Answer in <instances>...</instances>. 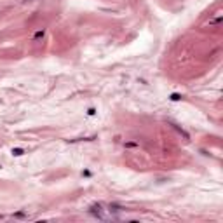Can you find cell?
<instances>
[{
  "instance_id": "cell-5",
  "label": "cell",
  "mask_w": 223,
  "mask_h": 223,
  "mask_svg": "<svg viewBox=\"0 0 223 223\" xmlns=\"http://www.w3.org/2000/svg\"><path fill=\"white\" fill-rule=\"evenodd\" d=\"M87 114H89V115H94V114H96V110H94V108H89V110H87Z\"/></svg>"
},
{
  "instance_id": "cell-3",
  "label": "cell",
  "mask_w": 223,
  "mask_h": 223,
  "mask_svg": "<svg viewBox=\"0 0 223 223\" xmlns=\"http://www.w3.org/2000/svg\"><path fill=\"white\" fill-rule=\"evenodd\" d=\"M180 99H181V96H180V94H176V93H174V94H171V101H180Z\"/></svg>"
},
{
  "instance_id": "cell-1",
  "label": "cell",
  "mask_w": 223,
  "mask_h": 223,
  "mask_svg": "<svg viewBox=\"0 0 223 223\" xmlns=\"http://www.w3.org/2000/svg\"><path fill=\"white\" fill-rule=\"evenodd\" d=\"M89 213L94 214V216H98V218H103V214H101V206H99V204H93L91 209H89Z\"/></svg>"
},
{
  "instance_id": "cell-4",
  "label": "cell",
  "mask_w": 223,
  "mask_h": 223,
  "mask_svg": "<svg viewBox=\"0 0 223 223\" xmlns=\"http://www.w3.org/2000/svg\"><path fill=\"white\" fill-rule=\"evenodd\" d=\"M40 37H44V30H42V32H37V33H35V38H40Z\"/></svg>"
},
{
  "instance_id": "cell-2",
  "label": "cell",
  "mask_w": 223,
  "mask_h": 223,
  "mask_svg": "<svg viewBox=\"0 0 223 223\" xmlns=\"http://www.w3.org/2000/svg\"><path fill=\"white\" fill-rule=\"evenodd\" d=\"M23 153H25V152L21 150V148H14V150H12V155H16V157H19V155H23Z\"/></svg>"
}]
</instances>
